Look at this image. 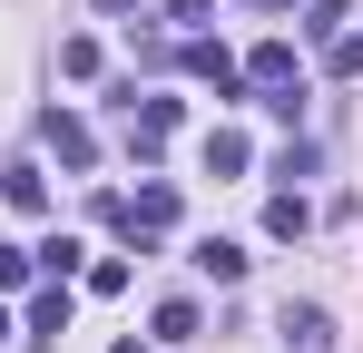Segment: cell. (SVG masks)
<instances>
[{"label": "cell", "mask_w": 363, "mask_h": 353, "mask_svg": "<svg viewBox=\"0 0 363 353\" xmlns=\"http://www.w3.org/2000/svg\"><path fill=\"white\" fill-rule=\"evenodd\" d=\"M118 226L128 235H167V226H177V186H138V196L118 206Z\"/></svg>", "instance_id": "cell-1"}, {"label": "cell", "mask_w": 363, "mask_h": 353, "mask_svg": "<svg viewBox=\"0 0 363 353\" xmlns=\"http://www.w3.org/2000/svg\"><path fill=\"white\" fill-rule=\"evenodd\" d=\"M275 334H285V353H334V314H324V304H285Z\"/></svg>", "instance_id": "cell-2"}, {"label": "cell", "mask_w": 363, "mask_h": 353, "mask_svg": "<svg viewBox=\"0 0 363 353\" xmlns=\"http://www.w3.org/2000/svg\"><path fill=\"white\" fill-rule=\"evenodd\" d=\"M186 79H206L216 99H236V89H245V69H236L226 50H216V40H186Z\"/></svg>", "instance_id": "cell-3"}, {"label": "cell", "mask_w": 363, "mask_h": 353, "mask_svg": "<svg viewBox=\"0 0 363 353\" xmlns=\"http://www.w3.org/2000/svg\"><path fill=\"white\" fill-rule=\"evenodd\" d=\"M40 138H50V157H60V167H89V157H99V138H89V128H79V118H40Z\"/></svg>", "instance_id": "cell-4"}, {"label": "cell", "mask_w": 363, "mask_h": 353, "mask_svg": "<svg viewBox=\"0 0 363 353\" xmlns=\"http://www.w3.org/2000/svg\"><path fill=\"white\" fill-rule=\"evenodd\" d=\"M245 79H255V89H295V40H255Z\"/></svg>", "instance_id": "cell-5"}, {"label": "cell", "mask_w": 363, "mask_h": 353, "mask_svg": "<svg viewBox=\"0 0 363 353\" xmlns=\"http://www.w3.org/2000/svg\"><path fill=\"white\" fill-rule=\"evenodd\" d=\"M0 196H10L20 216H40V206H50V176L40 167H0Z\"/></svg>", "instance_id": "cell-6"}, {"label": "cell", "mask_w": 363, "mask_h": 353, "mask_svg": "<svg viewBox=\"0 0 363 353\" xmlns=\"http://www.w3.org/2000/svg\"><path fill=\"white\" fill-rule=\"evenodd\" d=\"M304 226H314V206H304L295 186H285V196H265V235H285V245H295Z\"/></svg>", "instance_id": "cell-7"}, {"label": "cell", "mask_w": 363, "mask_h": 353, "mask_svg": "<svg viewBox=\"0 0 363 353\" xmlns=\"http://www.w3.org/2000/svg\"><path fill=\"white\" fill-rule=\"evenodd\" d=\"M30 334H40V344H60V334H69V285H50L40 304H30Z\"/></svg>", "instance_id": "cell-8"}, {"label": "cell", "mask_w": 363, "mask_h": 353, "mask_svg": "<svg viewBox=\"0 0 363 353\" xmlns=\"http://www.w3.org/2000/svg\"><path fill=\"white\" fill-rule=\"evenodd\" d=\"M196 265H206L216 285H236V275H245V245H226V235H206V245H196Z\"/></svg>", "instance_id": "cell-9"}, {"label": "cell", "mask_w": 363, "mask_h": 353, "mask_svg": "<svg viewBox=\"0 0 363 353\" xmlns=\"http://www.w3.org/2000/svg\"><path fill=\"white\" fill-rule=\"evenodd\" d=\"M245 167V138L236 128H216V138H206V176H236Z\"/></svg>", "instance_id": "cell-10"}, {"label": "cell", "mask_w": 363, "mask_h": 353, "mask_svg": "<svg viewBox=\"0 0 363 353\" xmlns=\"http://www.w3.org/2000/svg\"><path fill=\"white\" fill-rule=\"evenodd\" d=\"M334 79H363V30H334V50H324Z\"/></svg>", "instance_id": "cell-11"}, {"label": "cell", "mask_w": 363, "mask_h": 353, "mask_svg": "<svg viewBox=\"0 0 363 353\" xmlns=\"http://www.w3.org/2000/svg\"><path fill=\"white\" fill-rule=\"evenodd\" d=\"M30 265H50V285H69V265H79V245H69V235H50V245H30Z\"/></svg>", "instance_id": "cell-12"}, {"label": "cell", "mask_w": 363, "mask_h": 353, "mask_svg": "<svg viewBox=\"0 0 363 353\" xmlns=\"http://www.w3.org/2000/svg\"><path fill=\"white\" fill-rule=\"evenodd\" d=\"M60 69L69 79H99V40H60Z\"/></svg>", "instance_id": "cell-13"}, {"label": "cell", "mask_w": 363, "mask_h": 353, "mask_svg": "<svg viewBox=\"0 0 363 353\" xmlns=\"http://www.w3.org/2000/svg\"><path fill=\"white\" fill-rule=\"evenodd\" d=\"M0 285H30V245H0Z\"/></svg>", "instance_id": "cell-14"}, {"label": "cell", "mask_w": 363, "mask_h": 353, "mask_svg": "<svg viewBox=\"0 0 363 353\" xmlns=\"http://www.w3.org/2000/svg\"><path fill=\"white\" fill-rule=\"evenodd\" d=\"M206 10H216V0H167V20H177V30H196Z\"/></svg>", "instance_id": "cell-15"}, {"label": "cell", "mask_w": 363, "mask_h": 353, "mask_svg": "<svg viewBox=\"0 0 363 353\" xmlns=\"http://www.w3.org/2000/svg\"><path fill=\"white\" fill-rule=\"evenodd\" d=\"M314 20H344V0H314Z\"/></svg>", "instance_id": "cell-16"}, {"label": "cell", "mask_w": 363, "mask_h": 353, "mask_svg": "<svg viewBox=\"0 0 363 353\" xmlns=\"http://www.w3.org/2000/svg\"><path fill=\"white\" fill-rule=\"evenodd\" d=\"M0 334H10V314H0Z\"/></svg>", "instance_id": "cell-17"}]
</instances>
